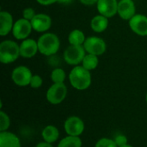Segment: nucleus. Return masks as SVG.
Returning a JSON list of instances; mask_svg holds the SVG:
<instances>
[{
    "label": "nucleus",
    "instance_id": "f257e3e1",
    "mask_svg": "<svg viewBox=\"0 0 147 147\" xmlns=\"http://www.w3.org/2000/svg\"><path fill=\"white\" fill-rule=\"evenodd\" d=\"M71 85L78 90H85L91 84V75L90 70L83 66L74 67L69 75Z\"/></svg>",
    "mask_w": 147,
    "mask_h": 147
},
{
    "label": "nucleus",
    "instance_id": "f03ea898",
    "mask_svg": "<svg viewBox=\"0 0 147 147\" xmlns=\"http://www.w3.org/2000/svg\"><path fill=\"white\" fill-rule=\"evenodd\" d=\"M37 43L39 52L47 56L55 55L60 46L59 37L53 33H45L39 38Z\"/></svg>",
    "mask_w": 147,
    "mask_h": 147
},
{
    "label": "nucleus",
    "instance_id": "7ed1b4c3",
    "mask_svg": "<svg viewBox=\"0 0 147 147\" xmlns=\"http://www.w3.org/2000/svg\"><path fill=\"white\" fill-rule=\"evenodd\" d=\"M20 56V45L11 40H5L0 44V62L9 64Z\"/></svg>",
    "mask_w": 147,
    "mask_h": 147
},
{
    "label": "nucleus",
    "instance_id": "20e7f679",
    "mask_svg": "<svg viewBox=\"0 0 147 147\" xmlns=\"http://www.w3.org/2000/svg\"><path fill=\"white\" fill-rule=\"evenodd\" d=\"M67 88L63 83H53L47 90L46 97L49 103L53 105L60 104L66 97Z\"/></svg>",
    "mask_w": 147,
    "mask_h": 147
},
{
    "label": "nucleus",
    "instance_id": "39448f33",
    "mask_svg": "<svg viewBox=\"0 0 147 147\" xmlns=\"http://www.w3.org/2000/svg\"><path fill=\"white\" fill-rule=\"evenodd\" d=\"M85 49L83 45H70L64 53V59L70 65H78L85 56Z\"/></svg>",
    "mask_w": 147,
    "mask_h": 147
},
{
    "label": "nucleus",
    "instance_id": "423d86ee",
    "mask_svg": "<svg viewBox=\"0 0 147 147\" xmlns=\"http://www.w3.org/2000/svg\"><path fill=\"white\" fill-rule=\"evenodd\" d=\"M83 46L88 54L96 55L97 56L102 55L107 49L104 40L96 36H90L86 38Z\"/></svg>",
    "mask_w": 147,
    "mask_h": 147
},
{
    "label": "nucleus",
    "instance_id": "0eeeda50",
    "mask_svg": "<svg viewBox=\"0 0 147 147\" xmlns=\"http://www.w3.org/2000/svg\"><path fill=\"white\" fill-rule=\"evenodd\" d=\"M32 76L33 75L30 69L25 66H19L11 73V79L13 82L19 87H26L29 85Z\"/></svg>",
    "mask_w": 147,
    "mask_h": 147
},
{
    "label": "nucleus",
    "instance_id": "6e6552de",
    "mask_svg": "<svg viewBox=\"0 0 147 147\" xmlns=\"http://www.w3.org/2000/svg\"><path fill=\"white\" fill-rule=\"evenodd\" d=\"M32 29L33 27L31 21L25 18H21L15 22L12 29V34L17 40H24L27 39V37L30 35Z\"/></svg>",
    "mask_w": 147,
    "mask_h": 147
},
{
    "label": "nucleus",
    "instance_id": "1a4fd4ad",
    "mask_svg": "<svg viewBox=\"0 0 147 147\" xmlns=\"http://www.w3.org/2000/svg\"><path fill=\"white\" fill-rule=\"evenodd\" d=\"M64 128L67 135L80 136L84 131V123L78 116H71L66 119Z\"/></svg>",
    "mask_w": 147,
    "mask_h": 147
},
{
    "label": "nucleus",
    "instance_id": "9d476101",
    "mask_svg": "<svg viewBox=\"0 0 147 147\" xmlns=\"http://www.w3.org/2000/svg\"><path fill=\"white\" fill-rule=\"evenodd\" d=\"M131 29L141 36H147V16L142 14H136L129 20Z\"/></svg>",
    "mask_w": 147,
    "mask_h": 147
},
{
    "label": "nucleus",
    "instance_id": "9b49d317",
    "mask_svg": "<svg viewBox=\"0 0 147 147\" xmlns=\"http://www.w3.org/2000/svg\"><path fill=\"white\" fill-rule=\"evenodd\" d=\"M96 6L98 12L108 18L113 17L118 11V3L116 0H98Z\"/></svg>",
    "mask_w": 147,
    "mask_h": 147
},
{
    "label": "nucleus",
    "instance_id": "f8f14e48",
    "mask_svg": "<svg viewBox=\"0 0 147 147\" xmlns=\"http://www.w3.org/2000/svg\"><path fill=\"white\" fill-rule=\"evenodd\" d=\"M118 15L124 20H130L136 15L135 4L133 0H121L118 2Z\"/></svg>",
    "mask_w": 147,
    "mask_h": 147
},
{
    "label": "nucleus",
    "instance_id": "ddd939ff",
    "mask_svg": "<svg viewBox=\"0 0 147 147\" xmlns=\"http://www.w3.org/2000/svg\"><path fill=\"white\" fill-rule=\"evenodd\" d=\"M33 29L37 32H45L48 30L52 25V19L47 14H36L31 20Z\"/></svg>",
    "mask_w": 147,
    "mask_h": 147
},
{
    "label": "nucleus",
    "instance_id": "4468645a",
    "mask_svg": "<svg viewBox=\"0 0 147 147\" xmlns=\"http://www.w3.org/2000/svg\"><path fill=\"white\" fill-rule=\"evenodd\" d=\"M38 51V43L33 39H24L20 44V55L23 58H32Z\"/></svg>",
    "mask_w": 147,
    "mask_h": 147
},
{
    "label": "nucleus",
    "instance_id": "2eb2a0df",
    "mask_svg": "<svg viewBox=\"0 0 147 147\" xmlns=\"http://www.w3.org/2000/svg\"><path fill=\"white\" fill-rule=\"evenodd\" d=\"M14 23L10 13L2 10L0 12V36H4L12 31Z\"/></svg>",
    "mask_w": 147,
    "mask_h": 147
},
{
    "label": "nucleus",
    "instance_id": "dca6fc26",
    "mask_svg": "<svg viewBox=\"0 0 147 147\" xmlns=\"http://www.w3.org/2000/svg\"><path fill=\"white\" fill-rule=\"evenodd\" d=\"M0 147H21L20 139L13 133L0 132Z\"/></svg>",
    "mask_w": 147,
    "mask_h": 147
},
{
    "label": "nucleus",
    "instance_id": "f3484780",
    "mask_svg": "<svg viewBox=\"0 0 147 147\" xmlns=\"http://www.w3.org/2000/svg\"><path fill=\"white\" fill-rule=\"evenodd\" d=\"M41 136L44 141L53 144L58 140L59 137V132L56 126L50 125V126H47L46 127H44V129L41 132Z\"/></svg>",
    "mask_w": 147,
    "mask_h": 147
},
{
    "label": "nucleus",
    "instance_id": "a211bd4d",
    "mask_svg": "<svg viewBox=\"0 0 147 147\" xmlns=\"http://www.w3.org/2000/svg\"><path fill=\"white\" fill-rule=\"evenodd\" d=\"M90 26H91V29L96 33L103 32L109 26L108 17H106L101 14L97 15L92 18V20L90 22Z\"/></svg>",
    "mask_w": 147,
    "mask_h": 147
},
{
    "label": "nucleus",
    "instance_id": "6ab92c4d",
    "mask_svg": "<svg viewBox=\"0 0 147 147\" xmlns=\"http://www.w3.org/2000/svg\"><path fill=\"white\" fill-rule=\"evenodd\" d=\"M83 142L79 136L68 135L62 139L58 144V147H82Z\"/></svg>",
    "mask_w": 147,
    "mask_h": 147
},
{
    "label": "nucleus",
    "instance_id": "aec40b11",
    "mask_svg": "<svg viewBox=\"0 0 147 147\" xmlns=\"http://www.w3.org/2000/svg\"><path fill=\"white\" fill-rule=\"evenodd\" d=\"M85 36L83 31L80 29L72 30L68 36V40L70 44L71 45H84L85 42Z\"/></svg>",
    "mask_w": 147,
    "mask_h": 147
},
{
    "label": "nucleus",
    "instance_id": "412c9836",
    "mask_svg": "<svg viewBox=\"0 0 147 147\" xmlns=\"http://www.w3.org/2000/svg\"><path fill=\"white\" fill-rule=\"evenodd\" d=\"M98 62H99V60H98L97 55L88 54V55H85L82 62V66L90 71V70L95 69L98 66Z\"/></svg>",
    "mask_w": 147,
    "mask_h": 147
},
{
    "label": "nucleus",
    "instance_id": "4be33fe9",
    "mask_svg": "<svg viewBox=\"0 0 147 147\" xmlns=\"http://www.w3.org/2000/svg\"><path fill=\"white\" fill-rule=\"evenodd\" d=\"M65 77V72L62 68H55L51 74V79L53 83H63Z\"/></svg>",
    "mask_w": 147,
    "mask_h": 147
},
{
    "label": "nucleus",
    "instance_id": "5701e85b",
    "mask_svg": "<svg viewBox=\"0 0 147 147\" xmlns=\"http://www.w3.org/2000/svg\"><path fill=\"white\" fill-rule=\"evenodd\" d=\"M10 126V120L7 113L3 111L0 112V132H4L9 129Z\"/></svg>",
    "mask_w": 147,
    "mask_h": 147
},
{
    "label": "nucleus",
    "instance_id": "b1692460",
    "mask_svg": "<svg viewBox=\"0 0 147 147\" xmlns=\"http://www.w3.org/2000/svg\"><path fill=\"white\" fill-rule=\"evenodd\" d=\"M95 147H118V146L116 145L114 139L102 138L96 143Z\"/></svg>",
    "mask_w": 147,
    "mask_h": 147
},
{
    "label": "nucleus",
    "instance_id": "393cba45",
    "mask_svg": "<svg viewBox=\"0 0 147 147\" xmlns=\"http://www.w3.org/2000/svg\"><path fill=\"white\" fill-rule=\"evenodd\" d=\"M42 82H43V81H42L41 77L38 75H34L32 76L29 85L32 88H39L40 87H41Z\"/></svg>",
    "mask_w": 147,
    "mask_h": 147
},
{
    "label": "nucleus",
    "instance_id": "a878e982",
    "mask_svg": "<svg viewBox=\"0 0 147 147\" xmlns=\"http://www.w3.org/2000/svg\"><path fill=\"white\" fill-rule=\"evenodd\" d=\"M114 140L116 143V145L118 146V147L123 146L125 145H127V138L124 134H118L115 138Z\"/></svg>",
    "mask_w": 147,
    "mask_h": 147
},
{
    "label": "nucleus",
    "instance_id": "bb28decb",
    "mask_svg": "<svg viewBox=\"0 0 147 147\" xmlns=\"http://www.w3.org/2000/svg\"><path fill=\"white\" fill-rule=\"evenodd\" d=\"M22 15H23V18L31 21L36 14H35L34 10L33 8H30V7H29V8H26V9L23 10Z\"/></svg>",
    "mask_w": 147,
    "mask_h": 147
},
{
    "label": "nucleus",
    "instance_id": "cd10ccee",
    "mask_svg": "<svg viewBox=\"0 0 147 147\" xmlns=\"http://www.w3.org/2000/svg\"><path fill=\"white\" fill-rule=\"evenodd\" d=\"M36 1L41 5H50L54 3H57L59 0H36Z\"/></svg>",
    "mask_w": 147,
    "mask_h": 147
},
{
    "label": "nucleus",
    "instance_id": "c85d7f7f",
    "mask_svg": "<svg viewBox=\"0 0 147 147\" xmlns=\"http://www.w3.org/2000/svg\"><path fill=\"white\" fill-rule=\"evenodd\" d=\"M82 3L85 5H93L95 3H97L98 0H79Z\"/></svg>",
    "mask_w": 147,
    "mask_h": 147
},
{
    "label": "nucleus",
    "instance_id": "c756f323",
    "mask_svg": "<svg viewBox=\"0 0 147 147\" xmlns=\"http://www.w3.org/2000/svg\"><path fill=\"white\" fill-rule=\"evenodd\" d=\"M35 147H53V145H52V144L47 143V142H46V141H43V142H40V143H38Z\"/></svg>",
    "mask_w": 147,
    "mask_h": 147
},
{
    "label": "nucleus",
    "instance_id": "7c9ffc66",
    "mask_svg": "<svg viewBox=\"0 0 147 147\" xmlns=\"http://www.w3.org/2000/svg\"><path fill=\"white\" fill-rule=\"evenodd\" d=\"M72 1H73V0H59L58 3H64V4H67V3H71Z\"/></svg>",
    "mask_w": 147,
    "mask_h": 147
},
{
    "label": "nucleus",
    "instance_id": "2f4dec72",
    "mask_svg": "<svg viewBox=\"0 0 147 147\" xmlns=\"http://www.w3.org/2000/svg\"><path fill=\"white\" fill-rule=\"evenodd\" d=\"M121 147H133V146L127 144V145H125V146H121Z\"/></svg>",
    "mask_w": 147,
    "mask_h": 147
},
{
    "label": "nucleus",
    "instance_id": "473e14b6",
    "mask_svg": "<svg viewBox=\"0 0 147 147\" xmlns=\"http://www.w3.org/2000/svg\"><path fill=\"white\" fill-rule=\"evenodd\" d=\"M146 102H147V94H146Z\"/></svg>",
    "mask_w": 147,
    "mask_h": 147
}]
</instances>
